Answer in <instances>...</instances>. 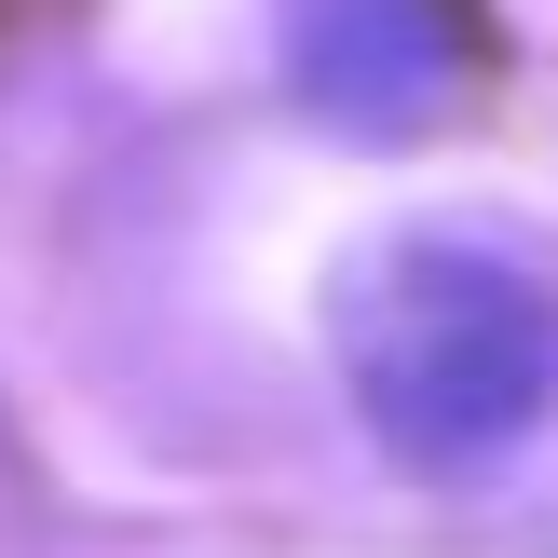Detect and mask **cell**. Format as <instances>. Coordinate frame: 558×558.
<instances>
[{
    "mask_svg": "<svg viewBox=\"0 0 558 558\" xmlns=\"http://www.w3.org/2000/svg\"><path fill=\"white\" fill-rule=\"evenodd\" d=\"M341 368L409 463H477L545 409L558 300L490 245H381L341 300Z\"/></svg>",
    "mask_w": 558,
    "mask_h": 558,
    "instance_id": "cell-1",
    "label": "cell"
},
{
    "mask_svg": "<svg viewBox=\"0 0 558 558\" xmlns=\"http://www.w3.org/2000/svg\"><path fill=\"white\" fill-rule=\"evenodd\" d=\"M287 82L314 123L409 136L463 82V14L450 0H287Z\"/></svg>",
    "mask_w": 558,
    "mask_h": 558,
    "instance_id": "cell-2",
    "label": "cell"
}]
</instances>
